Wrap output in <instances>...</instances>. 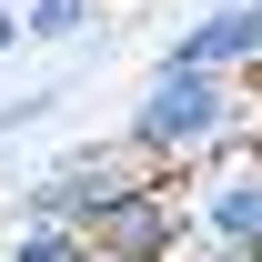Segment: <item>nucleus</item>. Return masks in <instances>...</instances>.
<instances>
[{"instance_id": "nucleus-1", "label": "nucleus", "mask_w": 262, "mask_h": 262, "mask_svg": "<svg viewBox=\"0 0 262 262\" xmlns=\"http://www.w3.org/2000/svg\"><path fill=\"white\" fill-rule=\"evenodd\" d=\"M242 131H252V91H242V81H212V71H171V61H151V81L131 91L121 151H131L141 171L182 182V171L232 162V141H242Z\"/></svg>"}, {"instance_id": "nucleus-2", "label": "nucleus", "mask_w": 262, "mask_h": 262, "mask_svg": "<svg viewBox=\"0 0 262 262\" xmlns=\"http://www.w3.org/2000/svg\"><path fill=\"white\" fill-rule=\"evenodd\" d=\"M91 262H192V212H182V182L162 171H141L121 202H101L91 222H81Z\"/></svg>"}, {"instance_id": "nucleus-3", "label": "nucleus", "mask_w": 262, "mask_h": 262, "mask_svg": "<svg viewBox=\"0 0 262 262\" xmlns=\"http://www.w3.org/2000/svg\"><path fill=\"white\" fill-rule=\"evenodd\" d=\"M131 182H141V162H131L121 141H81V151H51V162L20 182L10 212H20V222H71V232H81L101 202H121Z\"/></svg>"}, {"instance_id": "nucleus-4", "label": "nucleus", "mask_w": 262, "mask_h": 262, "mask_svg": "<svg viewBox=\"0 0 262 262\" xmlns=\"http://www.w3.org/2000/svg\"><path fill=\"white\" fill-rule=\"evenodd\" d=\"M192 252H262V162H212L182 182Z\"/></svg>"}, {"instance_id": "nucleus-5", "label": "nucleus", "mask_w": 262, "mask_h": 262, "mask_svg": "<svg viewBox=\"0 0 262 262\" xmlns=\"http://www.w3.org/2000/svg\"><path fill=\"white\" fill-rule=\"evenodd\" d=\"M171 71H212V81H252L262 71V0H212L162 40Z\"/></svg>"}, {"instance_id": "nucleus-6", "label": "nucleus", "mask_w": 262, "mask_h": 262, "mask_svg": "<svg viewBox=\"0 0 262 262\" xmlns=\"http://www.w3.org/2000/svg\"><path fill=\"white\" fill-rule=\"evenodd\" d=\"M10 10H20V40H40V51H71L101 20V0H10Z\"/></svg>"}, {"instance_id": "nucleus-7", "label": "nucleus", "mask_w": 262, "mask_h": 262, "mask_svg": "<svg viewBox=\"0 0 262 262\" xmlns=\"http://www.w3.org/2000/svg\"><path fill=\"white\" fill-rule=\"evenodd\" d=\"M0 262H91V242H81L71 222H10Z\"/></svg>"}, {"instance_id": "nucleus-8", "label": "nucleus", "mask_w": 262, "mask_h": 262, "mask_svg": "<svg viewBox=\"0 0 262 262\" xmlns=\"http://www.w3.org/2000/svg\"><path fill=\"white\" fill-rule=\"evenodd\" d=\"M61 101H71V91H51V81H40V91H20V101H0V141H31V131H51V121H61Z\"/></svg>"}, {"instance_id": "nucleus-9", "label": "nucleus", "mask_w": 262, "mask_h": 262, "mask_svg": "<svg viewBox=\"0 0 262 262\" xmlns=\"http://www.w3.org/2000/svg\"><path fill=\"white\" fill-rule=\"evenodd\" d=\"M10 51H20V10L0 0V61H10Z\"/></svg>"}, {"instance_id": "nucleus-10", "label": "nucleus", "mask_w": 262, "mask_h": 262, "mask_svg": "<svg viewBox=\"0 0 262 262\" xmlns=\"http://www.w3.org/2000/svg\"><path fill=\"white\" fill-rule=\"evenodd\" d=\"M252 262H262V252H252Z\"/></svg>"}]
</instances>
